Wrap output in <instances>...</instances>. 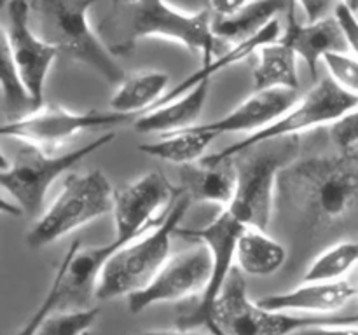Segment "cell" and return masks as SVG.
I'll return each instance as SVG.
<instances>
[{
	"label": "cell",
	"instance_id": "1",
	"mask_svg": "<svg viewBox=\"0 0 358 335\" xmlns=\"http://www.w3.org/2000/svg\"><path fill=\"white\" fill-rule=\"evenodd\" d=\"M278 194L317 227L345 218L358 204V147L289 163Z\"/></svg>",
	"mask_w": 358,
	"mask_h": 335
},
{
	"label": "cell",
	"instance_id": "2",
	"mask_svg": "<svg viewBox=\"0 0 358 335\" xmlns=\"http://www.w3.org/2000/svg\"><path fill=\"white\" fill-rule=\"evenodd\" d=\"M96 0H31L30 9L37 34L110 84L126 79L115 54L90 23V10Z\"/></svg>",
	"mask_w": 358,
	"mask_h": 335
},
{
	"label": "cell",
	"instance_id": "3",
	"mask_svg": "<svg viewBox=\"0 0 358 335\" xmlns=\"http://www.w3.org/2000/svg\"><path fill=\"white\" fill-rule=\"evenodd\" d=\"M191 204V198L180 191L157 225L115 251L101 269L94 297L98 300H114L145 288L170 258L171 237Z\"/></svg>",
	"mask_w": 358,
	"mask_h": 335
},
{
	"label": "cell",
	"instance_id": "4",
	"mask_svg": "<svg viewBox=\"0 0 358 335\" xmlns=\"http://www.w3.org/2000/svg\"><path fill=\"white\" fill-rule=\"evenodd\" d=\"M124 3V37L108 45L115 56H124L145 38H164L191 51L201 52L203 63L210 61L217 45L208 9L187 13L166 0H121Z\"/></svg>",
	"mask_w": 358,
	"mask_h": 335
},
{
	"label": "cell",
	"instance_id": "5",
	"mask_svg": "<svg viewBox=\"0 0 358 335\" xmlns=\"http://www.w3.org/2000/svg\"><path fill=\"white\" fill-rule=\"evenodd\" d=\"M114 206V188L103 171L69 174L52 204L27 232L31 250L49 246L66 234L107 215Z\"/></svg>",
	"mask_w": 358,
	"mask_h": 335
},
{
	"label": "cell",
	"instance_id": "6",
	"mask_svg": "<svg viewBox=\"0 0 358 335\" xmlns=\"http://www.w3.org/2000/svg\"><path fill=\"white\" fill-rule=\"evenodd\" d=\"M357 321L358 316H297L294 313L261 307L257 302H252L241 271L234 267L213 307L212 335H289L313 325Z\"/></svg>",
	"mask_w": 358,
	"mask_h": 335
},
{
	"label": "cell",
	"instance_id": "7",
	"mask_svg": "<svg viewBox=\"0 0 358 335\" xmlns=\"http://www.w3.org/2000/svg\"><path fill=\"white\" fill-rule=\"evenodd\" d=\"M114 138V131L103 133L86 145L66 154H59V156L24 143L23 149L17 150L16 159L10 163V166L0 171V187L6 188L13 195L14 202L23 209V215L37 216L44 204L49 187L63 173L72 170L76 164H79L96 150L112 143Z\"/></svg>",
	"mask_w": 358,
	"mask_h": 335
},
{
	"label": "cell",
	"instance_id": "8",
	"mask_svg": "<svg viewBox=\"0 0 358 335\" xmlns=\"http://www.w3.org/2000/svg\"><path fill=\"white\" fill-rule=\"evenodd\" d=\"M357 105L358 96L339 87L331 77H324L271 126L226 147L222 152L210 154V156L215 159H234L262 143L294 138L304 131L334 124Z\"/></svg>",
	"mask_w": 358,
	"mask_h": 335
},
{
	"label": "cell",
	"instance_id": "9",
	"mask_svg": "<svg viewBox=\"0 0 358 335\" xmlns=\"http://www.w3.org/2000/svg\"><path fill=\"white\" fill-rule=\"evenodd\" d=\"M180 194L161 171H150L114 192L115 236L110 243L100 246L101 255L110 258L122 246L142 237L164 218L166 211Z\"/></svg>",
	"mask_w": 358,
	"mask_h": 335
},
{
	"label": "cell",
	"instance_id": "10",
	"mask_svg": "<svg viewBox=\"0 0 358 335\" xmlns=\"http://www.w3.org/2000/svg\"><path fill=\"white\" fill-rule=\"evenodd\" d=\"M294 140V138H292ZM292 140L278 145V149H268L266 152L252 154L245 159H236V191L227 211L243 227L268 229L278 194L280 171L290 163Z\"/></svg>",
	"mask_w": 358,
	"mask_h": 335
},
{
	"label": "cell",
	"instance_id": "11",
	"mask_svg": "<svg viewBox=\"0 0 358 335\" xmlns=\"http://www.w3.org/2000/svg\"><path fill=\"white\" fill-rule=\"evenodd\" d=\"M245 227L231 215L227 209H222L210 223L201 229H180L177 227L175 234L185 237L194 243H203L212 255V276L206 285L205 292L199 297L198 304L189 313L177 318V328L182 330H198L206 328L213 332V307L217 299L226 285L227 278L234 269L236 258V243L241 230Z\"/></svg>",
	"mask_w": 358,
	"mask_h": 335
},
{
	"label": "cell",
	"instance_id": "12",
	"mask_svg": "<svg viewBox=\"0 0 358 335\" xmlns=\"http://www.w3.org/2000/svg\"><path fill=\"white\" fill-rule=\"evenodd\" d=\"M131 117L133 115L114 110L73 112L58 105H51V107H41L37 110L28 112L17 119H10L6 124H0V136L20 140L28 145L38 147L45 152H52L80 133L122 124Z\"/></svg>",
	"mask_w": 358,
	"mask_h": 335
},
{
	"label": "cell",
	"instance_id": "13",
	"mask_svg": "<svg viewBox=\"0 0 358 335\" xmlns=\"http://www.w3.org/2000/svg\"><path fill=\"white\" fill-rule=\"evenodd\" d=\"M7 20L14 66L24 91L30 96L31 107L37 110L44 103L45 80L59 51L31 27V9L27 0H9Z\"/></svg>",
	"mask_w": 358,
	"mask_h": 335
},
{
	"label": "cell",
	"instance_id": "14",
	"mask_svg": "<svg viewBox=\"0 0 358 335\" xmlns=\"http://www.w3.org/2000/svg\"><path fill=\"white\" fill-rule=\"evenodd\" d=\"M212 276V255L203 243L173 255L140 292L128 297L129 313L140 314L161 302H177L201 295Z\"/></svg>",
	"mask_w": 358,
	"mask_h": 335
},
{
	"label": "cell",
	"instance_id": "15",
	"mask_svg": "<svg viewBox=\"0 0 358 335\" xmlns=\"http://www.w3.org/2000/svg\"><path fill=\"white\" fill-rule=\"evenodd\" d=\"M297 100H299L297 89H289V87L257 89L229 114L210 124H203V128L215 133L217 136L229 135V133L254 135L278 121Z\"/></svg>",
	"mask_w": 358,
	"mask_h": 335
},
{
	"label": "cell",
	"instance_id": "16",
	"mask_svg": "<svg viewBox=\"0 0 358 335\" xmlns=\"http://www.w3.org/2000/svg\"><path fill=\"white\" fill-rule=\"evenodd\" d=\"M280 40L292 47L297 58L306 63L313 79H317L318 63L324 61L329 52L348 51L345 35H343L334 14L318 21L299 23L294 16V6L287 14L285 34L280 37Z\"/></svg>",
	"mask_w": 358,
	"mask_h": 335
},
{
	"label": "cell",
	"instance_id": "17",
	"mask_svg": "<svg viewBox=\"0 0 358 335\" xmlns=\"http://www.w3.org/2000/svg\"><path fill=\"white\" fill-rule=\"evenodd\" d=\"M236 177V159L205 156L196 163L180 166L178 188L192 202H213L226 209L234 198Z\"/></svg>",
	"mask_w": 358,
	"mask_h": 335
},
{
	"label": "cell",
	"instance_id": "18",
	"mask_svg": "<svg viewBox=\"0 0 358 335\" xmlns=\"http://www.w3.org/2000/svg\"><path fill=\"white\" fill-rule=\"evenodd\" d=\"M358 286L346 279L339 281H304L303 286L285 293H273L257 300L261 307L283 313L329 314L343 309L353 297Z\"/></svg>",
	"mask_w": 358,
	"mask_h": 335
},
{
	"label": "cell",
	"instance_id": "19",
	"mask_svg": "<svg viewBox=\"0 0 358 335\" xmlns=\"http://www.w3.org/2000/svg\"><path fill=\"white\" fill-rule=\"evenodd\" d=\"M212 80H203L182 96L143 112L135 121V131L142 135H168L198 124L210 96Z\"/></svg>",
	"mask_w": 358,
	"mask_h": 335
},
{
	"label": "cell",
	"instance_id": "20",
	"mask_svg": "<svg viewBox=\"0 0 358 335\" xmlns=\"http://www.w3.org/2000/svg\"><path fill=\"white\" fill-rule=\"evenodd\" d=\"M280 37H282V28H280L278 20H273L271 23L266 24L259 34L238 42V44H234L233 47H229L227 51L220 52L215 59H210V61L203 63L201 68L196 70V72L191 73L189 77H185L180 84H177V86H173L171 89H168L166 93H164V96L161 98L152 108L159 107V105L166 103V101H171L175 100V98L182 96V94L187 93L189 89L198 86V84L203 82V80H212L217 73L229 68V66L236 65V63L245 61V59L250 58L252 54H257V51L262 47V45L278 40Z\"/></svg>",
	"mask_w": 358,
	"mask_h": 335
},
{
	"label": "cell",
	"instance_id": "21",
	"mask_svg": "<svg viewBox=\"0 0 358 335\" xmlns=\"http://www.w3.org/2000/svg\"><path fill=\"white\" fill-rule=\"evenodd\" d=\"M287 250L264 229L245 227L236 243L238 267L248 276H271L283 267Z\"/></svg>",
	"mask_w": 358,
	"mask_h": 335
},
{
	"label": "cell",
	"instance_id": "22",
	"mask_svg": "<svg viewBox=\"0 0 358 335\" xmlns=\"http://www.w3.org/2000/svg\"><path fill=\"white\" fill-rule=\"evenodd\" d=\"M296 3V0H250L240 13L229 17H217L212 23L217 40L238 42L259 34L266 24L278 20L280 13H285Z\"/></svg>",
	"mask_w": 358,
	"mask_h": 335
},
{
	"label": "cell",
	"instance_id": "23",
	"mask_svg": "<svg viewBox=\"0 0 358 335\" xmlns=\"http://www.w3.org/2000/svg\"><path fill=\"white\" fill-rule=\"evenodd\" d=\"M215 138V133L206 131L203 126L196 124L192 128L163 135L156 142L142 143L138 145V150L159 161L184 166L205 157L206 149Z\"/></svg>",
	"mask_w": 358,
	"mask_h": 335
},
{
	"label": "cell",
	"instance_id": "24",
	"mask_svg": "<svg viewBox=\"0 0 358 335\" xmlns=\"http://www.w3.org/2000/svg\"><path fill=\"white\" fill-rule=\"evenodd\" d=\"M168 84H170V75L159 70L126 77L112 94L110 108L128 115L150 110L164 96Z\"/></svg>",
	"mask_w": 358,
	"mask_h": 335
},
{
	"label": "cell",
	"instance_id": "25",
	"mask_svg": "<svg viewBox=\"0 0 358 335\" xmlns=\"http://www.w3.org/2000/svg\"><path fill=\"white\" fill-rule=\"evenodd\" d=\"M297 54L292 47L278 40L262 45L257 51V66L254 72L255 89H269V87H299V73H297Z\"/></svg>",
	"mask_w": 358,
	"mask_h": 335
},
{
	"label": "cell",
	"instance_id": "26",
	"mask_svg": "<svg viewBox=\"0 0 358 335\" xmlns=\"http://www.w3.org/2000/svg\"><path fill=\"white\" fill-rule=\"evenodd\" d=\"M0 93L3 96V107L13 119L34 110L30 96L24 91L14 66L9 35L2 27H0Z\"/></svg>",
	"mask_w": 358,
	"mask_h": 335
},
{
	"label": "cell",
	"instance_id": "27",
	"mask_svg": "<svg viewBox=\"0 0 358 335\" xmlns=\"http://www.w3.org/2000/svg\"><path fill=\"white\" fill-rule=\"evenodd\" d=\"M358 264L357 241H341L329 246L311 262L304 281H339Z\"/></svg>",
	"mask_w": 358,
	"mask_h": 335
},
{
	"label": "cell",
	"instance_id": "28",
	"mask_svg": "<svg viewBox=\"0 0 358 335\" xmlns=\"http://www.w3.org/2000/svg\"><path fill=\"white\" fill-rule=\"evenodd\" d=\"M100 309L93 306L55 309L38 327L37 335H84L94 327Z\"/></svg>",
	"mask_w": 358,
	"mask_h": 335
},
{
	"label": "cell",
	"instance_id": "29",
	"mask_svg": "<svg viewBox=\"0 0 358 335\" xmlns=\"http://www.w3.org/2000/svg\"><path fill=\"white\" fill-rule=\"evenodd\" d=\"M79 244H80L79 241H73V243L70 244L66 255L63 257V260L59 262L58 267H56L55 278H52V283H51V286H49L48 293H45L44 300L38 304V307L35 309V313L31 314L30 320H28L27 323H24L23 327H21L14 335H37V330H38V327L42 325V321H44L45 318L52 313V311L58 309L59 302H62V295H63L62 293L63 279H65L66 269H69V264H70V258H72L73 251H76V248L79 246Z\"/></svg>",
	"mask_w": 358,
	"mask_h": 335
},
{
	"label": "cell",
	"instance_id": "30",
	"mask_svg": "<svg viewBox=\"0 0 358 335\" xmlns=\"http://www.w3.org/2000/svg\"><path fill=\"white\" fill-rule=\"evenodd\" d=\"M329 77L348 93L358 96V58L352 52H329L324 58Z\"/></svg>",
	"mask_w": 358,
	"mask_h": 335
},
{
	"label": "cell",
	"instance_id": "31",
	"mask_svg": "<svg viewBox=\"0 0 358 335\" xmlns=\"http://www.w3.org/2000/svg\"><path fill=\"white\" fill-rule=\"evenodd\" d=\"M331 138L338 150L358 147V105L331 124Z\"/></svg>",
	"mask_w": 358,
	"mask_h": 335
},
{
	"label": "cell",
	"instance_id": "32",
	"mask_svg": "<svg viewBox=\"0 0 358 335\" xmlns=\"http://www.w3.org/2000/svg\"><path fill=\"white\" fill-rule=\"evenodd\" d=\"M334 17L338 20L339 27H341L343 35H345L346 45H348V51L353 56L358 58V17L355 13L348 9L343 3H338L334 9Z\"/></svg>",
	"mask_w": 358,
	"mask_h": 335
},
{
	"label": "cell",
	"instance_id": "33",
	"mask_svg": "<svg viewBox=\"0 0 358 335\" xmlns=\"http://www.w3.org/2000/svg\"><path fill=\"white\" fill-rule=\"evenodd\" d=\"M352 323H322L313 327H304L289 335H358V328L350 327Z\"/></svg>",
	"mask_w": 358,
	"mask_h": 335
},
{
	"label": "cell",
	"instance_id": "34",
	"mask_svg": "<svg viewBox=\"0 0 358 335\" xmlns=\"http://www.w3.org/2000/svg\"><path fill=\"white\" fill-rule=\"evenodd\" d=\"M296 2L303 9L306 21H318L329 16L334 0H296Z\"/></svg>",
	"mask_w": 358,
	"mask_h": 335
},
{
	"label": "cell",
	"instance_id": "35",
	"mask_svg": "<svg viewBox=\"0 0 358 335\" xmlns=\"http://www.w3.org/2000/svg\"><path fill=\"white\" fill-rule=\"evenodd\" d=\"M250 0H210V7L219 17H229L240 13Z\"/></svg>",
	"mask_w": 358,
	"mask_h": 335
},
{
	"label": "cell",
	"instance_id": "36",
	"mask_svg": "<svg viewBox=\"0 0 358 335\" xmlns=\"http://www.w3.org/2000/svg\"><path fill=\"white\" fill-rule=\"evenodd\" d=\"M0 213H3V215H10V216H23V209L20 208V204L6 199L2 194H0Z\"/></svg>",
	"mask_w": 358,
	"mask_h": 335
},
{
	"label": "cell",
	"instance_id": "37",
	"mask_svg": "<svg viewBox=\"0 0 358 335\" xmlns=\"http://www.w3.org/2000/svg\"><path fill=\"white\" fill-rule=\"evenodd\" d=\"M138 335H201L196 330H182V328H175V330H149L142 332Z\"/></svg>",
	"mask_w": 358,
	"mask_h": 335
},
{
	"label": "cell",
	"instance_id": "38",
	"mask_svg": "<svg viewBox=\"0 0 358 335\" xmlns=\"http://www.w3.org/2000/svg\"><path fill=\"white\" fill-rule=\"evenodd\" d=\"M339 3H343V6L348 7V9L352 10V13L358 14V0H341V2H339Z\"/></svg>",
	"mask_w": 358,
	"mask_h": 335
},
{
	"label": "cell",
	"instance_id": "39",
	"mask_svg": "<svg viewBox=\"0 0 358 335\" xmlns=\"http://www.w3.org/2000/svg\"><path fill=\"white\" fill-rule=\"evenodd\" d=\"M9 166H10L9 159H7V157H6V154H3L2 150H0V171L7 170V168H9Z\"/></svg>",
	"mask_w": 358,
	"mask_h": 335
},
{
	"label": "cell",
	"instance_id": "40",
	"mask_svg": "<svg viewBox=\"0 0 358 335\" xmlns=\"http://www.w3.org/2000/svg\"><path fill=\"white\" fill-rule=\"evenodd\" d=\"M7 2H9V0H0V9H2V7H6Z\"/></svg>",
	"mask_w": 358,
	"mask_h": 335
}]
</instances>
